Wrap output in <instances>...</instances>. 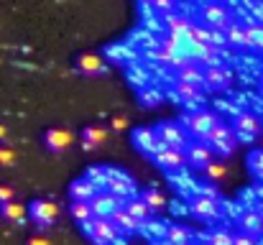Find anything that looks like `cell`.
Here are the masks:
<instances>
[{
  "instance_id": "1",
  "label": "cell",
  "mask_w": 263,
  "mask_h": 245,
  "mask_svg": "<svg viewBox=\"0 0 263 245\" xmlns=\"http://www.w3.org/2000/svg\"><path fill=\"white\" fill-rule=\"evenodd\" d=\"M204 143L212 148V154L228 159V156H233L235 148H238V136H235V130H233L230 123H222V120H220V123L212 128V133L204 138Z\"/></svg>"
},
{
  "instance_id": "2",
  "label": "cell",
  "mask_w": 263,
  "mask_h": 245,
  "mask_svg": "<svg viewBox=\"0 0 263 245\" xmlns=\"http://www.w3.org/2000/svg\"><path fill=\"white\" fill-rule=\"evenodd\" d=\"M217 123H220V118H217L215 112H210V110H202V107L181 118V125H184V130L192 136V141H204Z\"/></svg>"
},
{
  "instance_id": "3",
  "label": "cell",
  "mask_w": 263,
  "mask_h": 245,
  "mask_svg": "<svg viewBox=\"0 0 263 245\" xmlns=\"http://www.w3.org/2000/svg\"><path fill=\"white\" fill-rule=\"evenodd\" d=\"M199 21L215 31H228V26L235 21L230 8L222 3V0H207L199 5Z\"/></svg>"
},
{
  "instance_id": "4",
  "label": "cell",
  "mask_w": 263,
  "mask_h": 245,
  "mask_svg": "<svg viewBox=\"0 0 263 245\" xmlns=\"http://www.w3.org/2000/svg\"><path fill=\"white\" fill-rule=\"evenodd\" d=\"M154 130H156L159 141H161L166 148H174V151H181V154L186 151L189 138H186V130H184L181 123H176V120H161Z\"/></svg>"
},
{
  "instance_id": "5",
  "label": "cell",
  "mask_w": 263,
  "mask_h": 245,
  "mask_svg": "<svg viewBox=\"0 0 263 245\" xmlns=\"http://www.w3.org/2000/svg\"><path fill=\"white\" fill-rule=\"evenodd\" d=\"M82 233L95 245H115L118 243V235H120L110 220H97V217L82 225Z\"/></svg>"
},
{
  "instance_id": "6",
  "label": "cell",
  "mask_w": 263,
  "mask_h": 245,
  "mask_svg": "<svg viewBox=\"0 0 263 245\" xmlns=\"http://www.w3.org/2000/svg\"><path fill=\"white\" fill-rule=\"evenodd\" d=\"M28 217L39 225V228H51L59 217V204L51 199H33L28 204Z\"/></svg>"
},
{
  "instance_id": "7",
  "label": "cell",
  "mask_w": 263,
  "mask_h": 245,
  "mask_svg": "<svg viewBox=\"0 0 263 245\" xmlns=\"http://www.w3.org/2000/svg\"><path fill=\"white\" fill-rule=\"evenodd\" d=\"M105 192H110L112 197H118L120 202H128L136 197V189H133V181L118 171H105Z\"/></svg>"
},
{
  "instance_id": "8",
  "label": "cell",
  "mask_w": 263,
  "mask_h": 245,
  "mask_svg": "<svg viewBox=\"0 0 263 245\" xmlns=\"http://www.w3.org/2000/svg\"><path fill=\"white\" fill-rule=\"evenodd\" d=\"M89 207H92V215H95L97 220H110V217H112V212L123 207V202H120L118 197H112L110 192H105V189H102V192H97V194L92 197Z\"/></svg>"
},
{
  "instance_id": "9",
  "label": "cell",
  "mask_w": 263,
  "mask_h": 245,
  "mask_svg": "<svg viewBox=\"0 0 263 245\" xmlns=\"http://www.w3.org/2000/svg\"><path fill=\"white\" fill-rule=\"evenodd\" d=\"M72 143H74V133L67 130V128H49V130L44 133V148L51 151V154H62V151H67Z\"/></svg>"
},
{
  "instance_id": "10",
  "label": "cell",
  "mask_w": 263,
  "mask_h": 245,
  "mask_svg": "<svg viewBox=\"0 0 263 245\" xmlns=\"http://www.w3.org/2000/svg\"><path fill=\"white\" fill-rule=\"evenodd\" d=\"M230 125H233V130H235V136H238L240 141H253V138L261 133V123H258V118L251 115V112L235 115V120H233Z\"/></svg>"
},
{
  "instance_id": "11",
  "label": "cell",
  "mask_w": 263,
  "mask_h": 245,
  "mask_svg": "<svg viewBox=\"0 0 263 245\" xmlns=\"http://www.w3.org/2000/svg\"><path fill=\"white\" fill-rule=\"evenodd\" d=\"M189 212L199 220H217L220 217V202L217 199H210L204 194H197L192 202H189Z\"/></svg>"
},
{
  "instance_id": "12",
  "label": "cell",
  "mask_w": 263,
  "mask_h": 245,
  "mask_svg": "<svg viewBox=\"0 0 263 245\" xmlns=\"http://www.w3.org/2000/svg\"><path fill=\"white\" fill-rule=\"evenodd\" d=\"M184 154H186V163L194 166V168H204L207 163L215 161V154H212V148L204 141H189Z\"/></svg>"
},
{
  "instance_id": "13",
  "label": "cell",
  "mask_w": 263,
  "mask_h": 245,
  "mask_svg": "<svg viewBox=\"0 0 263 245\" xmlns=\"http://www.w3.org/2000/svg\"><path fill=\"white\" fill-rule=\"evenodd\" d=\"M133 143L141 154H148V156H154L159 148H164V143L159 141L154 128H136L133 130Z\"/></svg>"
},
{
  "instance_id": "14",
  "label": "cell",
  "mask_w": 263,
  "mask_h": 245,
  "mask_svg": "<svg viewBox=\"0 0 263 245\" xmlns=\"http://www.w3.org/2000/svg\"><path fill=\"white\" fill-rule=\"evenodd\" d=\"M154 161L159 163V168H164V171H179V168L186 166V154L164 146V148H159V151L154 154Z\"/></svg>"
},
{
  "instance_id": "15",
  "label": "cell",
  "mask_w": 263,
  "mask_h": 245,
  "mask_svg": "<svg viewBox=\"0 0 263 245\" xmlns=\"http://www.w3.org/2000/svg\"><path fill=\"white\" fill-rule=\"evenodd\" d=\"M100 192V184L95 181V179H77V181H72V186H69V197H72V202H92V197Z\"/></svg>"
},
{
  "instance_id": "16",
  "label": "cell",
  "mask_w": 263,
  "mask_h": 245,
  "mask_svg": "<svg viewBox=\"0 0 263 245\" xmlns=\"http://www.w3.org/2000/svg\"><path fill=\"white\" fill-rule=\"evenodd\" d=\"M204 84L207 89H228L233 84V72L222 64V67H207L204 69Z\"/></svg>"
},
{
  "instance_id": "17",
  "label": "cell",
  "mask_w": 263,
  "mask_h": 245,
  "mask_svg": "<svg viewBox=\"0 0 263 245\" xmlns=\"http://www.w3.org/2000/svg\"><path fill=\"white\" fill-rule=\"evenodd\" d=\"M176 82H186V84H194L199 89H207V84H204V69L197 62H186L181 69H176Z\"/></svg>"
},
{
  "instance_id": "18",
  "label": "cell",
  "mask_w": 263,
  "mask_h": 245,
  "mask_svg": "<svg viewBox=\"0 0 263 245\" xmlns=\"http://www.w3.org/2000/svg\"><path fill=\"white\" fill-rule=\"evenodd\" d=\"M80 146H82V151H95V148H100L105 141H107V130L102 128V125H87L85 130H82V136H80Z\"/></svg>"
},
{
  "instance_id": "19",
  "label": "cell",
  "mask_w": 263,
  "mask_h": 245,
  "mask_svg": "<svg viewBox=\"0 0 263 245\" xmlns=\"http://www.w3.org/2000/svg\"><path fill=\"white\" fill-rule=\"evenodd\" d=\"M202 92H204V89H199V87H194V84L174 82V95L184 105H192V107H197V110H199V105H202Z\"/></svg>"
},
{
  "instance_id": "20",
  "label": "cell",
  "mask_w": 263,
  "mask_h": 245,
  "mask_svg": "<svg viewBox=\"0 0 263 245\" xmlns=\"http://www.w3.org/2000/svg\"><path fill=\"white\" fill-rule=\"evenodd\" d=\"M110 222H112V225H115V230H118V233H123V235H133L136 230H141V222H138V220H133V217L125 212V207L115 210V212H112V217H110Z\"/></svg>"
},
{
  "instance_id": "21",
  "label": "cell",
  "mask_w": 263,
  "mask_h": 245,
  "mask_svg": "<svg viewBox=\"0 0 263 245\" xmlns=\"http://www.w3.org/2000/svg\"><path fill=\"white\" fill-rule=\"evenodd\" d=\"M77 69H80L82 74L95 77V74H102V72L107 69V64H105V59H102L100 54H82V56L77 59Z\"/></svg>"
},
{
  "instance_id": "22",
  "label": "cell",
  "mask_w": 263,
  "mask_h": 245,
  "mask_svg": "<svg viewBox=\"0 0 263 245\" xmlns=\"http://www.w3.org/2000/svg\"><path fill=\"white\" fill-rule=\"evenodd\" d=\"M228 36V46H235V49H248V31H246V23L243 21H233L225 31Z\"/></svg>"
},
{
  "instance_id": "23",
  "label": "cell",
  "mask_w": 263,
  "mask_h": 245,
  "mask_svg": "<svg viewBox=\"0 0 263 245\" xmlns=\"http://www.w3.org/2000/svg\"><path fill=\"white\" fill-rule=\"evenodd\" d=\"M240 233H248V235L258 238L263 233V215L261 212H256V210L243 212V217H240Z\"/></svg>"
},
{
  "instance_id": "24",
  "label": "cell",
  "mask_w": 263,
  "mask_h": 245,
  "mask_svg": "<svg viewBox=\"0 0 263 245\" xmlns=\"http://www.w3.org/2000/svg\"><path fill=\"white\" fill-rule=\"evenodd\" d=\"M189 26H192V21L186 15H179V13H172L164 18L166 33H174V36H189Z\"/></svg>"
},
{
  "instance_id": "25",
  "label": "cell",
  "mask_w": 263,
  "mask_h": 245,
  "mask_svg": "<svg viewBox=\"0 0 263 245\" xmlns=\"http://www.w3.org/2000/svg\"><path fill=\"white\" fill-rule=\"evenodd\" d=\"M141 199L146 202V207H148L151 212H161V210L166 207V197H164V192L156 189V186L143 189V192H141Z\"/></svg>"
},
{
  "instance_id": "26",
  "label": "cell",
  "mask_w": 263,
  "mask_h": 245,
  "mask_svg": "<svg viewBox=\"0 0 263 245\" xmlns=\"http://www.w3.org/2000/svg\"><path fill=\"white\" fill-rule=\"evenodd\" d=\"M123 207H125V212L133 217V220H138L141 225L148 220V215H151V210L146 207V202L141 199V197H133V199H128V202H123Z\"/></svg>"
},
{
  "instance_id": "27",
  "label": "cell",
  "mask_w": 263,
  "mask_h": 245,
  "mask_svg": "<svg viewBox=\"0 0 263 245\" xmlns=\"http://www.w3.org/2000/svg\"><path fill=\"white\" fill-rule=\"evenodd\" d=\"M0 215H3V220L18 225V222H23L28 217V210L23 204H18V202H8V204H0Z\"/></svg>"
},
{
  "instance_id": "28",
  "label": "cell",
  "mask_w": 263,
  "mask_h": 245,
  "mask_svg": "<svg viewBox=\"0 0 263 245\" xmlns=\"http://www.w3.org/2000/svg\"><path fill=\"white\" fill-rule=\"evenodd\" d=\"M154 56H156V62H161L164 67H169V69H174V72H176V69H181V67L189 62V59H184L181 54H174V51H169V49H161V46L154 51Z\"/></svg>"
},
{
  "instance_id": "29",
  "label": "cell",
  "mask_w": 263,
  "mask_h": 245,
  "mask_svg": "<svg viewBox=\"0 0 263 245\" xmlns=\"http://www.w3.org/2000/svg\"><path fill=\"white\" fill-rule=\"evenodd\" d=\"M243 23H246V31H248V49L263 51V23L253 21V18H248Z\"/></svg>"
},
{
  "instance_id": "30",
  "label": "cell",
  "mask_w": 263,
  "mask_h": 245,
  "mask_svg": "<svg viewBox=\"0 0 263 245\" xmlns=\"http://www.w3.org/2000/svg\"><path fill=\"white\" fill-rule=\"evenodd\" d=\"M166 245H192V233L184 225H169L166 228Z\"/></svg>"
},
{
  "instance_id": "31",
  "label": "cell",
  "mask_w": 263,
  "mask_h": 245,
  "mask_svg": "<svg viewBox=\"0 0 263 245\" xmlns=\"http://www.w3.org/2000/svg\"><path fill=\"white\" fill-rule=\"evenodd\" d=\"M192 44H199V46H210V26H204L202 21H192L189 26V36H186Z\"/></svg>"
},
{
  "instance_id": "32",
  "label": "cell",
  "mask_w": 263,
  "mask_h": 245,
  "mask_svg": "<svg viewBox=\"0 0 263 245\" xmlns=\"http://www.w3.org/2000/svg\"><path fill=\"white\" fill-rule=\"evenodd\" d=\"M69 212H72V217H74L80 225H85V222H89V220H95L89 202H72V204H69Z\"/></svg>"
},
{
  "instance_id": "33",
  "label": "cell",
  "mask_w": 263,
  "mask_h": 245,
  "mask_svg": "<svg viewBox=\"0 0 263 245\" xmlns=\"http://www.w3.org/2000/svg\"><path fill=\"white\" fill-rule=\"evenodd\" d=\"M202 171H204V179H207V181H222V179L228 176V163L212 161V163H207Z\"/></svg>"
},
{
  "instance_id": "34",
  "label": "cell",
  "mask_w": 263,
  "mask_h": 245,
  "mask_svg": "<svg viewBox=\"0 0 263 245\" xmlns=\"http://www.w3.org/2000/svg\"><path fill=\"white\" fill-rule=\"evenodd\" d=\"M248 168H251V174H253L256 179L263 181V148H253V151L248 154Z\"/></svg>"
},
{
  "instance_id": "35",
  "label": "cell",
  "mask_w": 263,
  "mask_h": 245,
  "mask_svg": "<svg viewBox=\"0 0 263 245\" xmlns=\"http://www.w3.org/2000/svg\"><path fill=\"white\" fill-rule=\"evenodd\" d=\"M233 233L230 230H225V228H220V230H212L210 235H207V245H233Z\"/></svg>"
},
{
  "instance_id": "36",
  "label": "cell",
  "mask_w": 263,
  "mask_h": 245,
  "mask_svg": "<svg viewBox=\"0 0 263 245\" xmlns=\"http://www.w3.org/2000/svg\"><path fill=\"white\" fill-rule=\"evenodd\" d=\"M151 8H154V13H159L161 18H166V15H172L176 8V0H154L151 3Z\"/></svg>"
},
{
  "instance_id": "37",
  "label": "cell",
  "mask_w": 263,
  "mask_h": 245,
  "mask_svg": "<svg viewBox=\"0 0 263 245\" xmlns=\"http://www.w3.org/2000/svg\"><path fill=\"white\" fill-rule=\"evenodd\" d=\"M0 166H15V151L8 146H0Z\"/></svg>"
},
{
  "instance_id": "38",
  "label": "cell",
  "mask_w": 263,
  "mask_h": 245,
  "mask_svg": "<svg viewBox=\"0 0 263 245\" xmlns=\"http://www.w3.org/2000/svg\"><path fill=\"white\" fill-rule=\"evenodd\" d=\"M233 245H258V243H256V238H253V235H248V233H235Z\"/></svg>"
},
{
  "instance_id": "39",
  "label": "cell",
  "mask_w": 263,
  "mask_h": 245,
  "mask_svg": "<svg viewBox=\"0 0 263 245\" xmlns=\"http://www.w3.org/2000/svg\"><path fill=\"white\" fill-rule=\"evenodd\" d=\"M13 197H15V192H13L10 186H5V184H0V204H8V202H15Z\"/></svg>"
},
{
  "instance_id": "40",
  "label": "cell",
  "mask_w": 263,
  "mask_h": 245,
  "mask_svg": "<svg viewBox=\"0 0 263 245\" xmlns=\"http://www.w3.org/2000/svg\"><path fill=\"white\" fill-rule=\"evenodd\" d=\"M110 128H112V130H125V128H128V118H123V115H115V118L110 120Z\"/></svg>"
},
{
  "instance_id": "41",
  "label": "cell",
  "mask_w": 263,
  "mask_h": 245,
  "mask_svg": "<svg viewBox=\"0 0 263 245\" xmlns=\"http://www.w3.org/2000/svg\"><path fill=\"white\" fill-rule=\"evenodd\" d=\"M141 100H143V105L154 107V105L159 102V95H156V92H143V95H141Z\"/></svg>"
},
{
  "instance_id": "42",
  "label": "cell",
  "mask_w": 263,
  "mask_h": 245,
  "mask_svg": "<svg viewBox=\"0 0 263 245\" xmlns=\"http://www.w3.org/2000/svg\"><path fill=\"white\" fill-rule=\"evenodd\" d=\"M28 245H51V240H49V238H44V235H36V238H31V240H28Z\"/></svg>"
},
{
  "instance_id": "43",
  "label": "cell",
  "mask_w": 263,
  "mask_h": 245,
  "mask_svg": "<svg viewBox=\"0 0 263 245\" xmlns=\"http://www.w3.org/2000/svg\"><path fill=\"white\" fill-rule=\"evenodd\" d=\"M5 138H8V128L0 123V146H3V141H5Z\"/></svg>"
},
{
  "instance_id": "44",
  "label": "cell",
  "mask_w": 263,
  "mask_h": 245,
  "mask_svg": "<svg viewBox=\"0 0 263 245\" xmlns=\"http://www.w3.org/2000/svg\"><path fill=\"white\" fill-rule=\"evenodd\" d=\"M141 3H143V5H151V3H154V0H141Z\"/></svg>"
},
{
  "instance_id": "45",
  "label": "cell",
  "mask_w": 263,
  "mask_h": 245,
  "mask_svg": "<svg viewBox=\"0 0 263 245\" xmlns=\"http://www.w3.org/2000/svg\"><path fill=\"white\" fill-rule=\"evenodd\" d=\"M261 82H263V74H261Z\"/></svg>"
},
{
  "instance_id": "46",
  "label": "cell",
  "mask_w": 263,
  "mask_h": 245,
  "mask_svg": "<svg viewBox=\"0 0 263 245\" xmlns=\"http://www.w3.org/2000/svg\"><path fill=\"white\" fill-rule=\"evenodd\" d=\"M258 3H263V0H258Z\"/></svg>"
}]
</instances>
